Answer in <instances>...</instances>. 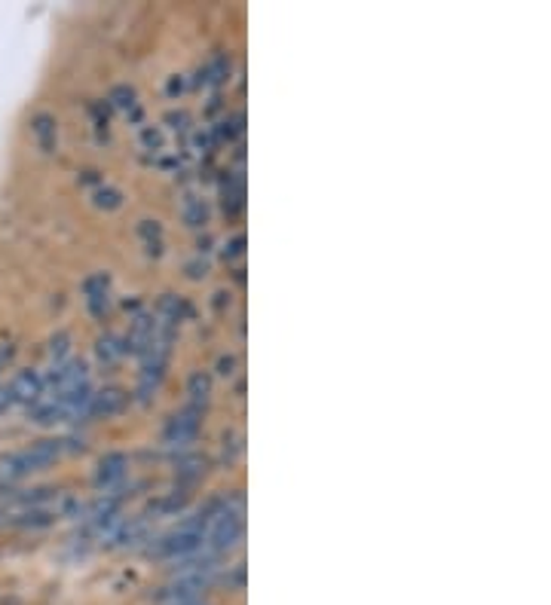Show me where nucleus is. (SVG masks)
<instances>
[{"label": "nucleus", "mask_w": 551, "mask_h": 605, "mask_svg": "<svg viewBox=\"0 0 551 605\" xmlns=\"http://www.w3.org/2000/svg\"><path fill=\"white\" fill-rule=\"evenodd\" d=\"M126 401H129V394L117 385L92 392V401H89V419H110V416H117L126 407Z\"/></svg>", "instance_id": "423d86ee"}, {"label": "nucleus", "mask_w": 551, "mask_h": 605, "mask_svg": "<svg viewBox=\"0 0 551 605\" xmlns=\"http://www.w3.org/2000/svg\"><path fill=\"white\" fill-rule=\"evenodd\" d=\"M10 407H16V398H13V388H10V383H0V416H4Z\"/></svg>", "instance_id": "dca6fc26"}, {"label": "nucleus", "mask_w": 551, "mask_h": 605, "mask_svg": "<svg viewBox=\"0 0 551 605\" xmlns=\"http://www.w3.org/2000/svg\"><path fill=\"white\" fill-rule=\"evenodd\" d=\"M120 190H110V186H104V190L95 193V205L99 208H108V212H114V208H120Z\"/></svg>", "instance_id": "ddd939ff"}, {"label": "nucleus", "mask_w": 551, "mask_h": 605, "mask_svg": "<svg viewBox=\"0 0 551 605\" xmlns=\"http://www.w3.org/2000/svg\"><path fill=\"white\" fill-rule=\"evenodd\" d=\"M10 388H13V398H16V403L34 407V403L43 398V392H47V376H43L37 367L19 370L16 379L10 383Z\"/></svg>", "instance_id": "39448f33"}, {"label": "nucleus", "mask_w": 551, "mask_h": 605, "mask_svg": "<svg viewBox=\"0 0 551 605\" xmlns=\"http://www.w3.org/2000/svg\"><path fill=\"white\" fill-rule=\"evenodd\" d=\"M212 507L197 517H188L184 523H178L172 532H166L156 541L153 554L160 559H190L193 554H199L206 544V532H208V523H212Z\"/></svg>", "instance_id": "f03ea898"}, {"label": "nucleus", "mask_w": 551, "mask_h": 605, "mask_svg": "<svg viewBox=\"0 0 551 605\" xmlns=\"http://www.w3.org/2000/svg\"><path fill=\"white\" fill-rule=\"evenodd\" d=\"M126 468H129V459H126L123 453L101 455L99 471H95V487H99V489H114L117 483L126 477Z\"/></svg>", "instance_id": "0eeeda50"}, {"label": "nucleus", "mask_w": 551, "mask_h": 605, "mask_svg": "<svg viewBox=\"0 0 551 605\" xmlns=\"http://www.w3.org/2000/svg\"><path fill=\"white\" fill-rule=\"evenodd\" d=\"M181 86H184L181 80H172V83H169V92H172V95H175V92H181Z\"/></svg>", "instance_id": "aec40b11"}, {"label": "nucleus", "mask_w": 551, "mask_h": 605, "mask_svg": "<svg viewBox=\"0 0 551 605\" xmlns=\"http://www.w3.org/2000/svg\"><path fill=\"white\" fill-rule=\"evenodd\" d=\"M16 358V346L13 342H0V370H6V364Z\"/></svg>", "instance_id": "a211bd4d"}, {"label": "nucleus", "mask_w": 551, "mask_h": 605, "mask_svg": "<svg viewBox=\"0 0 551 605\" xmlns=\"http://www.w3.org/2000/svg\"><path fill=\"white\" fill-rule=\"evenodd\" d=\"M141 141H144V147H153V151H160V147H162L160 129H144V132H141Z\"/></svg>", "instance_id": "f3484780"}, {"label": "nucleus", "mask_w": 551, "mask_h": 605, "mask_svg": "<svg viewBox=\"0 0 551 605\" xmlns=\"http://www.w3.org/2000/svg\"><path fill=\"white\" fill-rule=\"evenodd\" d=\"M68 349H71V336L65 333V331H62V333H56V336H52V340H49V358H52V361H56V367H58V364L68 361Z\"/></svg>", "instance_id": "f8f14e48"}, {"label": "nucleus", "mask_w": 551, "mask_h": 605, "mask_svg": "<svg viewBox=\"0 0 551 605\" xmlns=\"http://www.w3.org/2000/svg\"><path fill=\"white\" fill-rule=\"evenodd\" d=\"M199 428H203V407H188V410H178L172 419L166 422V428H162V440H166L169 446H190L193 440H197Z\"/></svg>", "instance_id": "20e7f679"}, {"label": "nucleus", "mask_w": 551, "mask_h": 605, "mask_svg": "<svg viewBox=\"0 0 551 605\" xmlns=\"http://www.w3.org/2000/svg\"><path fill=\"white\" fill-rule=\"evenodd\" d=\"M65 453V440H37L25 450L0 455V487H13V483L25 480L37 471L49 468L58 455Z\"/></svg>", "instance_id": "f257e3e1"}, {"label": "nucleus", "mask_w": 551, "mask_h": 605, "mask_svg": "<svg viewBox=\"0 0 551 605\" xmlns=\"http://www.w3.org/2000/svg\"><path fill=\"white\" fill-rule=\"evenodd\" d=\"M188 394L193 401V407H203V403H208V398H212V376L208 373H193L190 383H188Z\"/></svg>", "instance_id": "1a4fd4ad"}, {"label": "nucleus", "mask_w": 551, "mask_h": 605, "mask_svg": "<svg viewBox=\"0 0 551 605\" xmlns=\"http://www.w3.org/2000/svg\"><path fill=\"white\" fill-rule=\"evenodd\" d=\"M181 605H206L203 600H193V602H181Z\"/></svg>", "instance_id": "412c9836"}, {"label": "nucleus", "mask_w": 551, "mask_h": 605, "mask_svg": "<svg viewBox=\"0 0 551 605\" xmlns=\"http://www.w3.org/2000/svg\"><path fill=\"white\" fill-rule=\"evenodd\" d=\"M221 373H224V376H230V373H233V367H236V358H221Z\"/></svg>", "instance_id": "6ab92c4d"}, {"label": "nucleus", "mask_w": 551, "mask_h": 605, "mask_svg": "<svg viewBox=\"0 0 551 605\" xmlns=\"http://www.w3.org/2000/svg\"><path fill=\"white\" fill-rule=\"evenodd\" d=\"M110 101H114L117 108H123V110L136 108V89H129V86H117L114 92H110Z\"/></svg>", "instance_id": "4468645a"}, {"label": "nucleus", "mask_w": 551, "mask_h": 605, "mask_svg": "<svg viewBox=\"0 0 551 605\" xmlns=\"http://www.w3.org/2000/svg\"><path fill=\"white\" fill-rule=\"evenodd\" d=\"M95 352H99V358L104 364H114L117 358H120L123 352H126V346H120V340H117V336H101L99 340V346H95Z\"/></svg>", "instance_id": "9b49d317"}, {"label": "nucleus", "mask_w": 551, "mask_h": 605, "mask_svg": "<svg viewBox=\"0 0 551 605\" xmlns=\"http://www.w3.org/2000/svg\"><path fill=\"white\" fill-rule=\"evenodd\" d=\"M230 73V58L227 56H214L212 62L203 67V83H224Z\"/></svg>", "instance_id": "9d476101"}, {"label": "nucleus", "mask_w": 551, "mask_h": 605, "mask_svg": "<svg viewBox=\"0 0 551 605\" xmlns=\"http://www.w3.org/2000/svg\"><path fill=\"white\" fill-rule=\"evenodd\" d=\"M242 251H245V236H233L227 242V248H224V257L227 260H233V257H242Z\"/></svg>", "instance_id": "2eb2a0df"}, {"label": "nucleus", "mask_w": 551, "mask_h": 605, "mask_svg": "<svg viewBox=\"0 0 551 605\" xmlns=\"http://www.w3.org/2000/svg\"><path fill=\"white\" fill-rule=\"evenodd\" d=\"M31 132H34L37 144H40L47 153L56 147V117L52 114H37L34 123H31Z\"/></svg>", "instance_id": "6e6552de"}, {"label": "nucleus", "mask_w": 551, "mask_h": 605, "mask_svg": "<svg viewBox=\"0 0 551 605\" xmlns=\"http://www.w3.org/2000/svg\"><path fill=\"white\" fill-rule=\"evenodd\" d=\"M245 520H242V505H224L221 511L212 514V523H208V532H206V554L208 559H214L218 554L233 548L236 541L242 538Z\"/></svg>", "instance_id": "7ed1b4c3"}]
</instances>
